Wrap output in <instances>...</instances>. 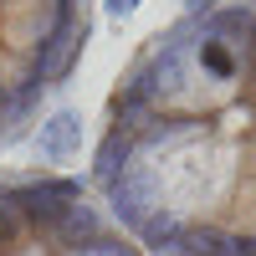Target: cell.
<instances>
[{"label":"cell","mask_w":256,"mask_h":256,"mask_svg":"<svg viewBox=\"0 0 256 256\" xmlns=\"http://www.w3.org/2000/svg\"><path fill=\"white\" fill-rule=\"evenodd\" d=\"M92 41V0H0V148L26 138Z\"/></svg>","instance_id":"2"},{"label":"cell","mask_w":256,"mask_h":256,"mask_svg":"<svg viewBox=\"0 0 256 256\" xmlns=\"http://www.w3.org/2000/svg\"><path fill=\"white\" fill-rule=\"evenodd\" d=\"M92 195L144 256H256V0H195L134 52Z\"/></svg>","instance_id":"1"},{"label":"cell","mask_w":256,"mask_h":256,"mask_svg":"<svg viewBox=\"0 0 256 256\" xmlns=\"http://www.w3.org/2000/svg\"><path fill=\"white\" fill-rule=\"evenodd\" d=\"M0 256H144L77 174L0 169Z\"/></svg>","instance_id":"3"}]
</instances>
